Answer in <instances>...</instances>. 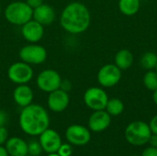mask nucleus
I'll return each mask as SVG.
<instances>
[{"instance_id":"1","label":"nucleus","mask_w":157,"mask_h":156,"mask_svg":"<svg viewBox=\"0 0 157 156\" xmlns=\"http://www.w3.org/2000/svg\"><path fill=\"white\" fill-rule=\"evenodd\" d=\"M62 28L70 34H81L87 30L91 23V14L87 6L81 2L69 3L60 16Z\"/></svg>"},{"instance_id":"2","label":"nucleus","mask_w":157,"mask_h":156,"mask_svg":"<svg viewBox=\"0 0 157 156\" xmlns=\"http://www.w3.org/2000/svg\"><path fill=\"white\" fill-rule=\"evenodd\" d=\"M20 129L28 135H40L49 128L50 117L46 109L38 104H30L22 108L19 115Z\"/></svg>"},{"instance_id":"3","label":"nucleus","mask_w":157,"mask_h":156,"mask_svg":"<svg viewBox=\"0 0 157 156\" xmlns=\"http://www.w3.org/2000/svg\"><path fill=\"white\" fill-rule=\"evenodd\" d=\"M33 9L23 1H14L5 9L4 15L6 19L12 25L22 26L32 19Z\"/></svg>"},{"instance_id":"4","label":"nucleus","mask_w":157,"mask_h":156,"mask_svg":"<svg viewBox=\"0 0 157 156\" xmlns=\"http://www.w3.org/2000/svg\"><path fill=\"white\" fill-rule=\"evenodd\" d=\"M152 135L149 124L137 120L130 123L125 130V138L129 143L134 146H142L149 142Z\"/></svg>"},{"instance_id":"5","label":"nucleus","mask_w":157,"mask_h":156,"mask_svg":"<svg viewBox=\"0 0 157 156\" xmlns=\"http://www.w3.org/2000/svg\"><path fill=\"white\" fill-rule=\"evenodd\" d=\"M122 71L115 63H107L100 67L98 72L97 79L101 87L110 88L117 86L122 76Z\"/></svg>"},{"instance_id":"6","label":"nucleus","mask_w":157,"mask_h":156,"mask_svg":"<svg viewBox=\"0 0 157 156\" xmlns=\"http://www.w3.org/2000/svg\"><path fill=\"white\" fill-rule=\"evenodd\" d=\"M34 72L30 64L25 62H17L12 63L7 70L8 79L16 85H26L33 77Z\"/></svg>"},{"instance_id":"7","label":"nucleus","mask_w":157,"mask_h":156,"mask_svg":"<svg viewBox=\"0 0 157 156\" xmlns=\"http://www.w3.org/2000/svg\"><path fill=\"white\" fill-rule=\"evenodd\" d=\"M109 99L107 92L102 87L98 86L89 87L84 94V102L86 106L94 111L105 109Z\"/></svg>"},{"instance_id":"8","label":"nucleus","mask_w":157,"mask_h":156,"mask_svg":"<svg viewBox=\"0 0 157 156\" xmlns=\"http://www.w3.org/2000/svg\"><path fill=\"white\" fill-rule=\"evenodd\" d=\"M19 58L29 64H41L47 59L46 49L37 43H29L19 51Z\"/></svg>"},{"instance_id":"9","label":"nucleus","mask_w":157,"mask_h":156,"mask_svg":"<svg viewBox=\"0 0 157 156\" xmlns=\"http://www.w3.org/2000/svg\"><path fill=\"white\" fill-rule=\"evenodd\" d=\"M62 77L59 73L52 69H46L40 72L37 77V86L40 90L51 93L60 88Z\"/></svg>"},{"instance_id":"10","label":"nucleus","mask_w":157,"mask_h":156,"mask_svg":"<svg viewBox=\"0 0 157 156\" xmlns=\"http://www.w3.org/2000/svg\"><path fill=\"white\" fill-rule=\"evenodd\" d=\"M65 136L69 143L76 145V146H83L89 143L91 139L90 131L87 128L82 125L74 124L67 128L65 131Z\"/></svg>"},{"instance_id":"11","label":"nucleus","mask_w":157,"mask_h":156,"mask_svg":"<svg viewBox=\"0 0 157 156\" xmlns=\"http://www.w3.org/2000/svg\"><path fill=\"white\" fill-rule=\"evenodd\" d=\"M39 142L42 147V150L47 154L57 153L62 144V140L59 133L56 131L49 128L40 135Z\"/></svg>"},{"instance_id":"12","label":"nucleus","mask_w":157,"mask_h":156,"mask_svg":"<svg viewBox=\"0 0 157 156\" xmlns=\"http://www.w3.org/2000/svg\"><path fill=\"white\" fill-rule=\"evenodd\" d=\"M21 34L29 43L39 42L44 35V26L33 18L21 26Z\"/></svg>"},{"instance_id":"13","label":"nucleus","mask_w":157,"mask_h":156,"mask_svg":"<svg viewBox=\"0 0 157 156\" xmlns=\"http://www.w3.org/2000/svg\"><path fill=\"white\" fill-rule=\"evenodd\" d=\"M69 103H70V97L68 92H65L59 88L49 93L47 105L52 111L62 112L67 108Z\"/></svg>"},{"instance_id":"14","label":"nucleus","mask_w":157,"mask_h":156,"mask_svg":"<svg viewBox=\"0 0 157 156\" xmlns=\"http://www.w3.org/2000/svg\"><path fill=\"white\" fill-rule=\"evenodd\" d=\"M110 123L111 117L105 109L94 111L88 119V127L94 132H101L107 130Z\"/></svg>"},{"instance_id":"15","label":"nucleus","mask_w":157,"mask_h":156,"mask_svg":"<svg viewBox=\"0 0 157 156\" xmlns=\"http://www.w3.org/2000/svg\"><path fill=\"white\" fill-rule=\"evenodd\" d=\"M55 17H56V13L54 8L48 4L43 3L40 6L33 9L32 18L37 22L40 23L42 26L51 25L55 20Z\"/></svg>"},{"instance_id":"16","label":"nucleus","mask_w":157,"mask_h":156,"mask_svg":"<svg viewBox=\"0 0 157 156\" xmlns=\"http://www.w3.org/2000/svg\"><path fill=\"white\" fill-rule=\"evenodd\" d=\"M33 91L32 89L26 85H17V86L14 89L13 92V99L16 104L22 108L30 105L33 100Z\"/></svg>"},{"instance_id":"17","label":"nucleus","mask_w":157,"mask_h":156,"mask_svg":"<svg viewBox=\"0 0 157 156\" xmlns=\"http://www.w3.org/2000/svg\"><path fill=\"white\" fill-rule=\"evenodd\" d=\"M5 148L10 156H26L28 154V143L19 137L7 139Z\"/></svg>"},{"instance_id":"18","label":"nucleus","mask_w":157,"mask_h":156,"mask_svg":"<svg viewBox=\"0 0 157 156\" xmlns=\"http://www.w3.org/2000/svg\"><path fill=\"white\" fill-rule=\"evenodd\" d=\"M134 61V57L132 52L128 49H121L120 50L114 58V63L121 70H128L132 67Z\"/></svg>"},{"instance_id":"19","label":"nucleus","mask_w":157,"mask_h":156,"mask_svg":"<svg viewBox=\"0 0 157 156\" xmlns=\"http://www.w3.org/2000/svg\"><path fill=\"white\" fill-rule=\"evenodd\" d=\"M118 7L122 15L132 17L139 12L141 0H119Z\"/></svg>"},{"instance_id":"20","label":"nucleus","mask_w":157,"mask_h":156,"mask_svg":"<svg viewBox=\"0 0 157 156\" xmlns=\"http://www.w3.org/2000/svg\"><path fill=\"white\" fill-rule=\"evenodd\" d=\"M140 64L146 71L155 70L157 64V54L153 51L144 52L140 59Z\"/></svg>"},{"instance_id":"21","label":"nucleus","mask_w":157,"mask_h":156,"mask_svg":"<svg viewBox=\"0 0 157 156\" xmlns=\"http://www.w3.org/2000/svg\"><path fill=\"white\" fill-rule=\"evenodd\" d=\"M105 110L110 115V116H119L121 115L124 110V104L123 102L119 98H110L109 99Z\"/></svg>"},{"instance_id":"22","label":"nucleus","mask_w":157,"mask_h":156,"mask_svg":"<svg viewBox=\"0 0 157 156\" xmlns=\"http://www.w3.org/2000/svg\"><path fill=\"white\" fill-rule=\"evenodd\" d=\"M143 83L145 88L154 92L157 89V73L155 70H149L144 75Z\"/></svg>"},{"instance_id":"23","label":"nucleus","mask_w":157,"mask_h":156,"mask_svg":"<svg viewBox=\"0 0 157 156\" xmlns=\"http://www.w3.org/2000/svg\"><path fill=\"white\" fill-rule=\"evenodd\" d=\"M42 147L40 142L30 141L28 143V154L31 156H40L42 153Z\"/></svg>"},{"instance_id":"24","label":"nucleus","mask_w":157,"mask_h":156,"mask_svg":"<svg viewBox=\"0 0 157 156\" xmlns=\"http://www.w3.org/2000/svg\"><path fill=\"white\" fill-rule=\"evenodd\" d=\"M73 153V148L70 144L62 143L59 150L57 151V154L60 156H71Z\"/></svg>"},{"instance_id":"25","label":"nucleus","mask_w":157,"mask_h":156,"mask_svg":"<svg viewBox=\"0 0 157 156\" xmlns=\"http://www.w3.org/2000/svg\"><path fill=\"white\" fill-rule=\"evenodd\" d=\"M8 139V132L7 130L5 128V126L0 127V145L4 144L6 143Z\"/></svg>"},{"instance_id":"26","label":"nucleus","mask_w":157,"mask_h":156,"mask_svg":"<svg viewBox=\"0 0 157 156\" xmlns=\"http://www.w3.org/2000/svg\"><path fill=\"white\" fill-rule=\"evenodd\" d=\"M60 89H62L65 92H69L72 89V83L69 80L62 79V82L60 85Z\"/></svg>"},{"instance_id":"27","label":"nucleus","mask_w":157,"mask_h":156,"mask_svg":"<svg viewBox=\"0 0 157 156\" xmlns=\"http://www.w3.org/2000/svg\"><path fill=\"white\" fill-rule=\"evenodd\" d=\"M142 156H157V148L156 147H153V146L146 148L143 152Z\"/></svg>"},{"instance_id":"28","label":"nucleus","mask_w":157,"mask_h":156,"mask_svg":"<svg viewBox=\"0 0 157 156\" xmlns=\"http://www.w3.org/2000/svg\"><path fill=\"white\" fill-rule=\"evenodd\" d=\"M150 130L153 134H157V115L154 116L149 123Z\"/></svg>"},{"instance_id":"29","label":"nucleus","mask_w":157,"mask_h":156,"mask_svg":"<svg viewBox=\"0 0 157 156\" xmlns=\"http://www.w3.org/2000/svg\"><path fill=\"white\" fill-rule=\"evenodd\" d=\"M25 2H26L32 9H34V8H36V7H38V6H40V5L43 4V0H26Z\"/></svg>"},{"instance_id":"30","label":"nucleus","mask_w":157,"mask_h":156,"mask_svg":"<svg viewBox=\"0 0 157 156\" xmlns=\"http://www.w3.org/2000/svg\"><path fill=\"white\" fill-rule=\"evenodd\" d=\"M8 120V116L4 110H0V127L5 126Z\"/></svg>"},{"instance_id":"31","label":"nucleus","mask_w":157,"mask_h":156,"mask_svg":"<svg viewBox=\"0 0 157 156\" xmlns=\"http://www.w3.org/2000/svg\"><path fill=\"white\" fill-rule=\"evenodd\" d=\"M148 143L151 144V146L157 148V134H152Z\"/></svg>"},{"instance_id":"32","label":"nucleus","mask_w":157,"mask_h":156,"mask_svg":"<svg viewBox=\"0 0 157 156\" xmlns=\"http://www.w3.org/2000/svg\"><path fill=\"white\" fill-rule=\"evenodd\" d=\"M0 156H8L7 151L2 145H0Z\"/></svg>"},{"instance_id":"33","label":"nucleus","mask_w":157,"mask_h":156,"mask_svg":"<svg viewBox=\"0 0 157 156\" xmlns=\"http://www.w3.org/2000/svg\"><path fill=\"white\" fill-rule=\"evenodd\" d=\"M153 100H154L155 104L157 106V89L153 92Z\"/></svg>"},{"instance_id":"34","label":"nucleus","mask_w":157,"mask_h":156,"mask_svg":"<svg viewBox=\"0 0 157 156\" xmlns=\"http://www.w3.org/2000/svg\"><path fill=\"white\" fill-rule=\"evenodd\" d=\"M48 156H60L57 153H54V154H49V155Z\"/></svg>"},{"instance_id":"35","label":"nucleus","mask_w":157,"mask_h":156,"mask_svg":"<svg viewBox=\"0 0 157 156\" xmlns=\"http://www.w3.org/2000/svg\"><path fill=\"white\" fill-rule=\"evenodd\" d=\"M1 12H2V9H1V6H0V16H1Z\"/></svg>"},{"instance_id":"36","label":"nucleus","mask_w":157,"mask_h":156,"mask_svg":"<svg viewBox=\"0 0 157 156\" xmlns=\"http://www.w3.org/2000/svg\"><path fill=\"white\" fill-rule=\"evenodd\" d=\"M155 71H156V73H157V64H156V66H155Z\"/></svg>"},{"instance_id":"37","label":"nucleus","mask_w":157,"mask_h":156,"mask_svg":"<svg viewBox=\"0 0 157 156\" xmlns=\"http://www.w3.org/2000/svg\"><path fill=\"white\" fill-rule=\"evenodd\" d=\"M26 156H31V155H29V154H27V155Z\"/></svg>"}]
</instances>
